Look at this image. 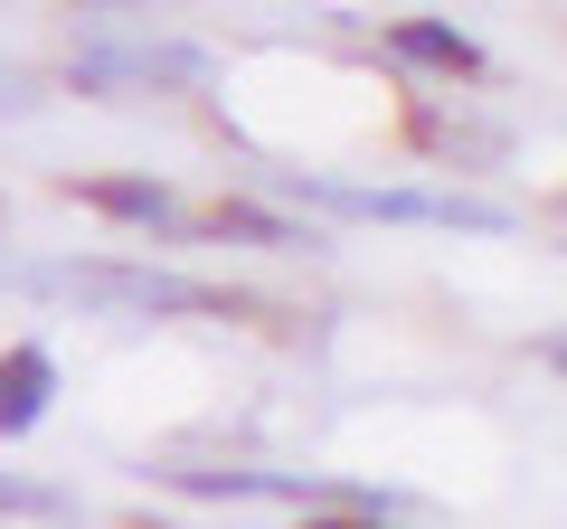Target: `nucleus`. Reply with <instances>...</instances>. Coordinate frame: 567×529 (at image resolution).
<instances>
[{
    "instance_id": "nucleus-1",
    "label": "nucleus",
    "mask_w": 567,
    "mask_h": 529,
    "mask_svg": "<svg viewBox=\"0 0 567 529\" xmlns=\"http://www.w3.org/2000/svg\"><path fill=\"white\" fill-rule=\"evenodd\" d=\"M10 284L104 303V312H237L218 284H189V274H162V264H10Z\"/></svg>"
},
{
    "instance_id": "nucleus-5",
    "label": "nucleus",
    "mask_w": 567,
    "mask_h": 529,
    "mask_svg": "<svg viewBox=\"0 0 567 529\" xmlns=\"http://www.w3.org/2000/svg\"><path fill=\"white\" fill-rule=\"evenodd\" d=\"M388 58L398 66H435V76H483V48L454 20H398L388 29Z\"/></svg>"
},
{
    "instance_id": "nucleus-4",
    "label": "nucleus",
    "mask_w": 567,
    "mask_h": 529,
    "mask_svg": "<svg viewBox=\"0 0 567 529\" xmlns=\"http://www.w3.org/2000/svg\"><path fill=\"white\" fill-rule=\"evenodd\" d=\"M48 397H58V360H48L39 341L0 350V435H29L48 416Z\"/></svg>"
},
{
    "instance_id": "nucleus-6",
    "label": "nucleus",
    "mask_w": 567,
    "mask_h": 529,
    "mask_svg": "<svg viewBox=\"0 0 567 529\" xmlns=\"http://www.w3.org/2000/svg\"><path fill=\"white\" fill-rule=\"evenodd\" d=\"M85 208H104V218H133V227H171L181 218V199H171L162 180H76Z\"/></svg>"
},
{
    "instance_id": "nucleus-10",
    "label": "nucleus",
    "mask_w": 567,
    "mask_h": 529,
    "mask_svg": "<svg viewBox=\"0 0 567 529\" xmlns=\"http://www.w3.org/2000/svg\"><path fill=\"white\" fill-rule=\"evenodd\" d=\"M539 360H548V369H567V331H558V341H548V350H539Z\"/></svg>"
},
{
    "instance_id": "nucleus-3",
    "label": "nucleus",
    "mask_w": 567,
    "mask_h": 529,
    "mask_svg": "<svg viewBox=\"0 0 567 529\" xmlns=\"http://www.w3.org/2000/svg\"><path fill=\"white\" fill-rule=\"evenodd\" d=\"M162 76L199 85L208 58H199V48H152V39H95L76 58V85H162Z\"/></svg>"
},
{
    "instance_id": "nucleus-8",
    "label": "nucleus",
    "mask_w": 567,
    "mask_h": 529,
    "mask_svg": "<svg viewBox=\"0 0 567 529\" xmlns=\"http://www.w3.org/2000/svg\"><path fill=\"white\" fill-rule=\"evenodd\" d=\"M0 510H20V520H58V491H48V483H10V473H0Z\"/></svg>"
},
{
    "instance_id": "nucleus-11",
    "label": "nucleus",
    "mask_w": 567,
    "mask_h": 529,
    "mask_svg": "<svg viewBox=\"0 0 567 529\" xmlns=\"http://www.w3.org/2000/svg\"><path fill=\"white\" fill-rule=\"evenodd\" d=\"M303 529H379V520H303Z\"/></svg>"
},
{
    "instance_id": "nucleus-9",
    "label": "nucleus",
    "mask_w": 567,
    "mask_h": 529,
    "mask_svg": "<svg viewBox=\"0 0 567 529\" xmlns=\"http://www.w3.org/2000/svg\"><path fill=\"white\" fill-rule=\"evenodd\" d=\"M0 114H29V76L20 66H0Z\"/></svg>"
},
{
    "instance_id": "nucleus-7",
    "label": "nucleus",
    "mask_w": 567,
    "mask_h": 529,
    "mask_svg": "<svg viewBox=\"0 0 567 529\" xmlns=\"http://www.w3.org/2000/svg\"><path fill=\"white\" fill-rule=\"evenodd\" d=\"M199 227H208V237H256V246H303L284 218H265V208H208Z\"/></svg>"
},
{
    "instance_id": "nucleus-2",
    "label": "nucleus",
    "mask_w": 567,
    "mask_h": 529,
    "mask_svg": "<svg viewBox=\"0 0 567 529\" xmlns=\"http://www.w3.org/2000/svg\"><path fill=\"white\" fill-rule=\"evenodd\" d=\"M303 199L341 208V218H398V227H473V237H502L511 208L492 199H464V189H350V180H284Z\"/></svg>"
}]
</instances>
